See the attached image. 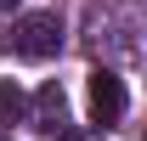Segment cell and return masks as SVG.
<instances>
[{
	"instance_id": "6",
	"label": "cell",
	"mask_w": 147,
	"mask_h": 141,
	"mask_svg": "<svg viewBox=\"0 0 147 141\" xmlns=\"http://www.w3.org/2000/svg\"><path fill=\"white\" fill-rule=\"evenodd\" d=\"M51 141H102V136H96V130H74V124H68V130H62V136H51Z\"/></svg>"
},
{
	"instance_id": "5",
	"label": "cell",
	"mask_w": 147,
	"mask_h": 141,
	"mask_svg": "<svg viewBox=\"0 0 147 141\" xmlns=\"http://www.w3.org/2000/svg\"><path fill=\"white\" fill-rule=\"evenodd\" d=\"M23 113H28V96L17 90V79H0V130L23 124Z\"/></svg>"
},
{
	"instance_id": "8",
	"label": "cell",
	"mask_w": 147,
	"mask_h": 141,
	"mask_svg": "<svg viewBox=\"0 0 147 141\" xmlns=\"http://www.w3.org/2000/svg\"><path fill=\"white\" fill-rule=\"evenodd\" d=\"M0 141H11V136H6V130H0Z\"/></svg>"
},
{
	"instance_id": "4",
	"label": "cell",
	"mask_w": 147,
	"mask_h": 141,
	"mask_svg": "<svg viewBox=\"0 0 147 141\" xmlns=\"http://www.w3.org/2000/svg\"><path fill=\"white\" fill-rule=\"evenodd\" d=\"M34 124L45 130V136H62V130H68V90L57 85V79L34 96Z\"/></svg>"
},
{
	"instance_id": "2",
	"label": "cell",
	"mask_w": 147,
	"mask_h": 141,
	"mask_svg": "<svg viewBox=\"0 0 147 141\" xmlns=\"http://www.w3.org/2000/svg\"><path fill=\"white\" fill-rule=\"evenodd\" d=\"M91 51H102V56H125V62H136V17L113 11V6L91 11Z\"/></svg>"
},
{
	"instance_id": "1",
	"label": "cell",
	"mask_w": 147,
	"mask_h": 141,
	"mask_svg": "<svg viewBox=\"0 0 147 141\" xmlns=\"http://www.w3.org/2000/svg\"><path fill=\"white\" fill-rule=\"evenodd\" d=\"M11 51L23 62H45V56L62 51V17L57 11H23L11 23Z\"/></svg>"
},
{
	"instance_id": "3",
	"label": "cell",
	"mask_w": 147,
	"mask_h": 141,
	"mask_svg": "<svg viewBox=\"0 0 147 141\" xmlns=\"http://www.w3.org/2000/svg\"><path fill=\"white\" fill-rule=\"evenodd\" d=\"M91 113H96L102 130L125 119V79H119L113 68H96V73H91Z\"/></svg>"
},
{
	"instance_id": "7",
	"label": "cell",
	"mask_w": 147,
	"mask_h": 141,
	"mask_svg": "<svg viewBox=\"0 0 147 141\" xmlns=\"http://www.w3.org/2000/svg\"><path fill=\"white\" fill-rule=\"evenodd\" d=\"M17 6H23V0H0V11H17Z\"/></svg>"
}]
</instances>
